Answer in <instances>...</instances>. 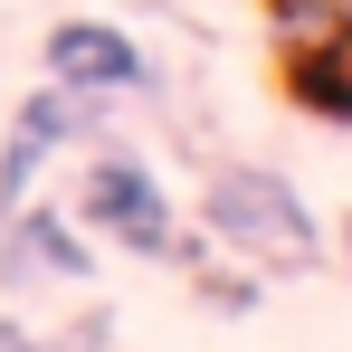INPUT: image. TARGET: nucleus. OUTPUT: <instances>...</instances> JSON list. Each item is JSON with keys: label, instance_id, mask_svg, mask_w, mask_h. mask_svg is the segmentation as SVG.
I'll list each match as a JSON object with an SVG mask.
<instances>
[{"label": "nucleus", "instance_id": "1", "mask_svg": "<svg viewBox=\"0 0 352 352\" xmlns=\"http://www.w3.org/2000/svg\"><path fill=\"white\" fill-rule=\"evenodd\" d=\"M210 229L257 248V257H286V267L314 257V219H305V200L276 172H219L210 181Z\"/></svg>", "mask_w": 352, "mask_h": 352}, {"label": "nucleus", "instance_id": "2", "mask_svg": "<svg viewBox=\"0 0 352 352\" xmlns=\"http://www.w3.org/2000/svg\"><path fill=\"white\" fill-rule=\"evenodd\" d=\"M86 229H105L115 248H133V257H162V248H172V200H162V181L143 172V162H96V181H86Z\"/></svg>", "mask_w": 352, "mask_h": 352}, {"label": "nucleus", "instance_id": "3", "mask_svg": "<svg viewBox=\"0 0 352 352\" xmlns=\"http://www.w3.org/2000/svg\"><path fill=\"white\" fill-rule=\"evenodd\" d=\"M143 76H153L143 48L124 29H105V19H58L48 29V86H67V96H124Z\"/></svg>", "mask_w": 352, "mask_h": 352}, {"label": "nucleus", "instance_id": "4", "mask_svg": "<svg viewBox=\"0 0 352 352\" xmlns=\"http://www.w3.org/2000/svg\"><path fill=\"white\" fill-rule=\"evenodd\" d=\"M67 133H76V96H67V86H38V96L10 115V143H0V210H19V200L38 190V172L67 153Z\"/></svg>", "mask_w": 352, "mask_h": 352}, {"label": "nucleus", "instance_id": "5", "mask_svg": "<svg viewBox=\"0 0 352 352\" xmlns=\"http://www.w3.org/2000/svg\"><path fill=\"white\" fill-rule=\"evenodd\" d=\"M10 276H86V238L67 229V210H10Z\"/></svg>", "mask_w": 352, "mask_h": 352}, {"label": "nucleus", "instance_id": "6", "mask_svg": "<svg viewBox=\"0 0 352 352\" xmlns=\"http://www.w3.org/2000/svg\"><path fill=\"white\" fill-rule=\"evenodd\" d=\"M0 352H38V343H29V333H19V324H0Z\"/></svg>", "mask_w": 352, "mask_h": 352}]
</instances>
